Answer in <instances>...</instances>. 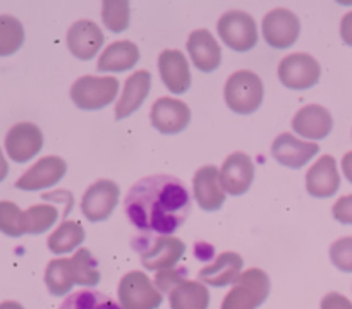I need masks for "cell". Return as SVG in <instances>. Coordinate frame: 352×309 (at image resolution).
<instances>
[{
	"mask_svg": "<svg viewBox=\"0 0 352 309\" xmlns=\"http://www.w3.org/2000/svg\"><path fill=\"white\" fill-rule=\"evenodd\" d=\"M188 52L192 64L201 72H213L222 62V50L208 30H196L189 34Z\"/></svg>",
	"mask_w": 352,
	"mask_h": 309,
	"instance_id": "22",
	"label": "cell"
},
{
	"mask_svg": "<svg viewBox=\"0 0 352 309\" xmlns=\"http://www.w3.org/2000/svg\"><path fill=\"white\" fill-rule=\"evenodd\" d=\"M270 295V278L260 268H250L241 273L236 287L223 297L222 309H256Z\"/></svg>",
	"mask_w": 352,
	"mask_h": 309,
	"instance_id": "4",
	"label": "cell"
},
{
	"mask_svg": "<svg viewBox=\"0 0 352 309\" xmlns=\"http://www.w3.org/2000/svg\"><path fill=\"white\" fill-rule=\"evenodd\" d=\"M103 24L113 33H122L129 26V2L105 0L102 5Z\"/></svg>",
	"mask_w": 352,
	"mask_h": 309,
	"instance_id": "33",
	"label": "cell"
},
{
	"mask_svg": "<svg viewBox=\"0 0 352 309\" xmlns=\"http://www.w3.org/2000/svg\"><path fill=\"white\" fill-rule=\"evenodd\" d=\"M26 218V233L38 236L52 229L58 218V211L52 205H34L24 211Z\"/></svg>",
	"mask_w": 352,
	"mask_h": 309,
	"instance_id": "31",
	"label": "cell"
},
{
	"mask_svg": "<svg viewBox=\"0 0 352 309\" xmlns=\"http://www.w3.org/2000/svg\"><path fill=\"white\" fill-rule=\"evenodd\" d=\"M65 172H67V163L60 157L40 158L30 170L17 179L16 187L23 191H40V189L52 187L64 179Z\"/></svg>",
	"mask_w": 352,
	"mask_h": 309,
	"instance_id": "13",
	"label": "cell"
},
{
	"mask_svg": "<svg viewBox=\"0 0 352 309\" xmlns=\"http://www.w3.org/2000/svg\"><path fill=\"white\" fill-rule=\"evenodd\" d=\"M24 27L21 21L14 16H0V57L12 55L23 47Z\"/></svg>",
	"mask_w": 352,
	"mask_h": 309,
	"instance_id": "29",
	"label": "cell"
},
{
	"mask_svg": "<svg viewBox=\"0 0 352 309\" xmlns=\"http://www.w3.org/2000/svg\"><path fill=\"white\" fill-rule=\"evenodd\" d=\"M254 179V163L246 153L236 151L223 161L220 170V182L226 194L241 196L251 187Z\"/></svg>",
	"mask_w": 352,
	"mask_h": 309,
	"instance_id": "14",
	"label": "cell"
},
{
	"mask_svg": "<svg viewBox=\"0 0 352 309\" xmlns=\"http://www.w3.org/2000/svg\"><path fill=\"white\" fill-rule=\"evenodd\" d=\"M58 309H120L119 302L95 288H82L67 295Z\"/></svg>",
	"mask_w": 352,
	"mask_h": 309,
	"instance_id": "28",
	"label": "cell"
},
{
	"mask_svg": "<svg viewBox=\"0 0 352 309\" xmlns=\"http://www.w3.org/2000/svg\"><path fill=\"white\" fill-rule=\"evenodd\" d=\"M333 218L346 225H352V194L342 196L332 208Z\"/></svg>",
	"mask_w": 352,
	"mask_h": 309,
	"instance_id": "36",
	"label": "cell"
},
{
	"mask_svg": "<svg viewBox=\"0 0 352 309\" xmlns=\"http://www.w3.org/2000/svg\"><path fill=\"white\" fill-rule=\"evenodd\" d=\"M320 151L316 143L301 141L292 134L284 133L272 144V157L289 168H301Z\"/></svg>",
	"mask_w": 352,
	"mask_h": 309,
	"instance_id": "16",
	"label": "cell"
},
{
	"mask_svg": "<svg viewBox=\"0 0 352 309\" xmlns=\"http://www.w3.org/2000/svg\"><path fill=\"white\" fill-rule=\"evenodd\" d=\"M162 81L174 95H182L191 88V71L186 55L179 50H164L158 57Z\"/></svg>",
	"mask_w": 352,
	"mask_h": 309,
	"instance_id": "17",
	"label": "cell"
},
{
	"mask_svg": "<svg viewBox=\"0 0 352 309\" xmlns=\"http://www.w3.org/2000/svg\"><path fill=\"white\" fill-rule=\"evenodd\" d=\"M43 148V134L31 122H21L10 127L6 136V151L16 163H26Z\"/></svg>",
	"mask_w": 352,
	"mask_h": 309,
	"instance_id": "11",
	"label": "cell"
},
{
	"mask_svg": "<svg viewBox=\"0 0 352 309\" xmlns=\"http://www.w3.org/2000/svg\"><path fill=\"white\" fill-rule=\"evenodd\" d=\"M320 74L318 60L308 54H291L278 65V79L291 89L313 88L320 81Z\"/></svg>",
	"mask_w": 352,
	"mask_h": 309,
	"instance_id": "8",
	"label": "cell"
},
{
	"mask_svg": "<svg viewBox=\"0 0 352 309\" xmlns=\"http://www.w3.org/2000/svg\"><path fill=\"white\" fill-rule=\"evenodd\" d=\"M243 266L244 261L239 254L226 251L219 254L212 264H206L198 271V280L212 287H227L239 280Z\"/></svg>",
	"mask_w": 352,
	"mask_h": 309,
	"instance_id": "19",
	"label": "cell"
},
{
	"mask_svg": "<svg viewBox=\"0 0 352 309\" xmlns=\"http://www.w3.org/2000/svg\"><path fill=\"white\" fill-rule=\"evenodd\" d=\"M72 268H74L76 285L82 287H96L100 284V270L96 268V260L88 249L81 247L74 256L71 258Z\"/></svg>",
	"mask_w": 352,
	"mask_h": 309,
	"instance_id": "30",
	"label": "cell"
},
{
	"mask_svg": "<svg viewBox=\"0 0 352 309\" xmlns=\"http://www.w3.org/2000/svg\"><path fill=\"white\" fill-rule=\"evenodd\" d=\"M140 60V48L129 40L113 41L103 50L98 58L100 72H124L129 71Z\"/></svg>",
	"mask_w": 352,
	"mask_h": 309,
	"instance_id": "24",
	"label": "cell"
},
{
	"mask_svg": "<svg viewBox=\"0 0 352 309\" xmlns=\"http://www.w3.org/2000/svg\"><path fill=\"white\" fill-rule=\"evenodd\" d=\"M340 187V175L337 172L336 158L323 154L306 174V189L315 198H330Z\"/></svg>",
	"mask_w": 352,
	"mask_h": 309,
	"instance_id": "20",
	"label": "cell"
},
{
	"mask_svg": "<svg viewBox=\"0 0 352 309\" xmlns=\"http://www.w3.org/2000/svg\"><path fill=\"white\" fill-rule=\"evenodd\" d=\"M7 174H9V165H7L2 150H0V182L7 177Z\"/></svg>",
	"mask_w": 352,
	"mask_h": 309,
	"instance_id": "40",
	"label": "cell"
},
{
	"mask_svg": "<svg viewBox=\"0 0 352 309\" xmlns=\"http://www.w3.org/2000/svg\"><path fill=\"white\" fill-rule=\"evenodd\" d=\"M119 81L116 78L82 76L72 84L71 98L81 110H102L116 100Z\"/></svg>",
	"mask_w": 352,
	"mask_h": 309,
	"instance_id": "6",
	"label": "cell"
},
{
	"mask_svg": "<svg viewBox=\"0 0 352 309\" xmlns=\"http://www.w3.org/2000/svg\"><path fill=\"white\" fill-rule=\"evenodd\" d=\"M45 284H47L48 292L52 295H62L67 294L72 287L76 285L74 268H72L71 260H54L48 263L47 270H45Z\"/></svg>",
	"mask_w": 352,
	"mask_h": 309,
	"instance_id": "26",
	"label": "cell"
},
{
	"mask_svg": "<svg viewBox=\"0 0 352 309\" xmlns=\"http://www.w3.org/2000/svg\"><path fill=\"white\" fill-rule=\"evenodd\" d=\"M146 270H170L186 253V244L174 236H140L133 240Z\"/></svg>",
	"mask_w": 352,
	"mask_h": 309,
	"instance_id": "2",
	"label": "cell"
},
{
	"mask_svg": "<svg viewBox=\"0 0 352 309\" xmlns=\"http://www.w3.org/2000/svg\"><path fill=\"white\" fill-rule=\"evenodd\" d=\"M172 309H208L210 292L201 282L182 280L168 292Z\"/></svg>",
	"mask_w": 352,
	"mask_h": 309,
	"instance_id": "25",
	"label": "cell"
},
{
	"mask_svg": "<svg viewBox=\"0 0 352 309\" xmlns=\"http://www.w3.org/2000/svg\"><path fill=\"white\" fill-rule=\"evenodd\" d=\"M151 89V74L148 71H136L129 76L124 84L122 96L117 100L116 105V119L122 120L133 115L143 102L146 100L148 93Z\"/></svg>",
	"mask_w": 352,
	"mask_h": 309,
	"instance_id": "23",
	"label": "cell"
},
{
	"mask_svg": "<svg viewBox=\"0 0 352 309\" xmlns=\"http://www.w3.org/2000/svg\"><path fill=\"white\" fill-rule=\"evenodd\" d=\"M0 309H24L19 302H14V301H6L0 304Z\"/></svg>",
	"mask_w": 352,
	"mask_h": 309,
	"instance_id": "41",
	"label": "cell"
},
{
	"mask_svg": "<svg viewBox=\"0 0 352 309\" xmlns=\"http://www.w3.org/2000/svg\"><path fill=\"white\" fill-rule=\"evenodd\" d=\"M120 189L109 179H100L86 189L81 199V211L89 222H103L112 215L119 203Z\"/></svg>",
	"mask_w": 352,
	"mask_h": 309,
	"instance_id": "9",
	"label": "cell"
},
{
	"mask_svg": "<svg viewBox=\"0 0 352 309\" xmlns=\"http://www.w3.org/2000/svg\"><path fill=\"white\" fill-rule=\"evenodd\" d=\"M85 229L81 223L65 220L48 237V249L54 254H65L85 242Z\"/></svg>",
	"mask_w": 352,
	"mask_h": 309,
	"instance_id": "27",
	"label": "cell"
},
{
	"mask_svg": "<svg viewBox=\"0 0 352 309\" xmlns=\"http://www.w3.org/2000/svg\"><path fill=\"white\" fill-rule=\"evenodd\" d=\"M124 213L143 236H172L191 213V192L175 175H148L131 185Z\"/></svg>",
	"mask_w": 352,
	"mask_h": 309,
	"instance_id": "1",
	"label": "cell"
},
{
	"mask_svg": "<svg viewBox=\"0 0 352 309\" xmlns=\"http://www.w3.org/2000/svg\"><path fill=\"white\" fill-rule=\"evenodd\" d=\"M150 119L155 129L170 136V134H177L188 127V124L191 122V110L181 100L164 96L153 103Z\"/></svg>",
	"mask_w": 352,
	"mask_h": 309,
	"instance_id": "12",
	"label": "cell"
},
{
	"mask_svg": "<svg viewBox=\"0 0 352 309\" xmlns=\"http://www.w3.org/2000/svg\"><path fill=\"white\" fill-rule=\"evenodd\" d=\"M120 309H157L164 302V294L143 271L133 270L124 275L117 288Z\"/></svg>",
	"mask_w": 352,
	"mask_h": 309,
	"instance_id": "5",
	"label": "cell"
},
{
	"mask_svg": "<svg viewBox=\"0 0 352 309\" xmlns=\"http://www.w3.org/2000/svg\"><path fill=\"white\" fill-rule=\"evenodd\" d=\"M340 36H342V40L349 47H352V10L342 17V23H340Z\"/></svg>",
	"mask_w": 352,
	"mask_h": 309,
	"instance_id": "38",
	"label": "cell"
},
{
	"mask_svg": "<svg viewBox=\"0 0 352 309\" xmlns=\"http://www.w3.org/2000/svg\"><path fill=\"white\" fill-rule=\"evenodd\" d=\"M263 81L260 79V76L251 71L234 72L227 79L226 89H223L227 106L232 112L243 113V115L256 112L263 103Z\"/></svg>",
	"mask_w": 352,
	"mask_h": 309,
	"instance_id": "3",
	"label": "cell"
},
{
	"mask_svg": "<svg viewBox=\"0 0 352 309\" xmlns=\"http://www.w3.org/2000/svg\"><path fill=\"white\" fill-rule=\"evenodd\" d=\"M192 192L205 211H217L226 203V191L220 182L219 168L213 165H205L198 168L192 179Z\"/></svg>",
	"mask_w": 352,
	"mask_h": 309,
	"instance_id": "15",
	"label": "cell"
},
{
	"mask_svg": "<svg viewBox=\"0 0 352 309\" xmlns=\"http://www.w3.org/2000/svg\"><path fill=\"white\" fill-rule=\"evenodd\" d=\"M333 127L332 113L322 105H306L292 119V129L301 137L325 139Z\"/></svg>",
	"mask_w": 352,
	"mask_h": 309,
	"instance_id": "21",
	"label": "cell"
},
{
	"mask_svg": "<svg viewBox=\"0 0 352 309\" xmlns=\"http://www.w3.org/2000/svg\"><path fill=\"white\" fill-rule=\"evenodd\" d=\"M261 27H263L265 41L277 50L292 47L301 33V23L298 16L292 10L282 9V7L270 10L265 16Z\"/></svg>",
	"mask_w": 352,
	"mask_h": 309,
	"instance_id": "10",
	"label": "cell"
},
{
	"mask_svg": "<svg viewBox=\"0 0 352 309\" xmlns=\"http://www.w3.org/2000/svg\"><path fill=\"white\" fill-rule=\"evenodd\" d=\"M186 273H188L186 268H177V270H175V268H170V270H162L157 273L153 284L162 294H164V292H170L179 282L186 280Z\"/></svg>",
	"mask_w": 352,
	"mask_h": 309,
	"instance_id": "35",
	"label": "cell"
},
{
	"mask_svg": "<svg viewBox=\"0 0 352 309\" xmlns=\"http://www.w3.org/2000/svg\"><path fill=\"white\" fill-rule=\"evenodd\" d=\"M342 170H344V175H346L347 181L352 184V151L349 153L344 154L342 158Z\"/></svg>",
	"mask_w": 352,
	"mask_h": 309,
	"instance_id": "39",
	"label": "cell"
},
{
	"mask_svg": "<svg viewBox=\"0 0 352 309\" xmlns=\"http://www.w3.org/2000/svg\"><path fill=\"white\" fill-rule=\"evenodd\" d=\"M0 232L10 237H21L26 233L24 211L12 201H0Z\"/></svg>",
	"mask_w": 352,
	"mask_h": 309,
	"instance_id": "32",
	"label": "cell"
},
{
	"mask_svg": "<svg viewBox=\"0 0 352 309\" xmlns=\"http://www.w3.org/2000/svg\"><path fill=\"white\" fill-rule=\"evenodd\" d=\"M330 260L340 271L352 273V237H342L330 246Z\"/></svg>",
	"mask_w": 352,
	"mask_h": 309,
	"instance_id": "34",
	"label": "cell"
},
{
	"mask_svg": "<svg viewBox=\"0 0 352 309\" xmlns=\"http://www.w3.org/2000/svg\"><path fill=\"white\" fill-rule=\"evenodd\" d=\"M103 41L105 36L93 21H76L67 31V48L76 58L81 60H89L95 57L103 47Z\"/></svg>",
	"mask_w": 352,
	"mask_h": 309,
	"instance_id": "18",
	"label": "cell"
},
{
	"mask_svg": "<svg viewBox=\"0 0 352 309\" xmlns=\"http://www.w3.org/2000/svg\"><path fill=\"white\" fill-rule=\"evenodd\" d=\"M223 43L236 52H248L258 43V27L253 17L243 10H229L217 24Z\"/></svg>",
	"mask_w": 352,
	"mask_h": 309,
	"instance_id": "7",
	"label": "cell"
},
{
	"mask_svg": "<svg viewBox=\"0 0 352 309\" xmlns=\"http://www.w3.org/2000/svg\"><path fill=\"white\" fill-rule=\"evenodd\" d=\"M322 309H352V302L339 292H330L322 299Z\"/></svg>",
	"mask_w": 352,
	"mask_h": 309,
	"instance_id": "37",
	"label": "cell"
}]
</instances>
